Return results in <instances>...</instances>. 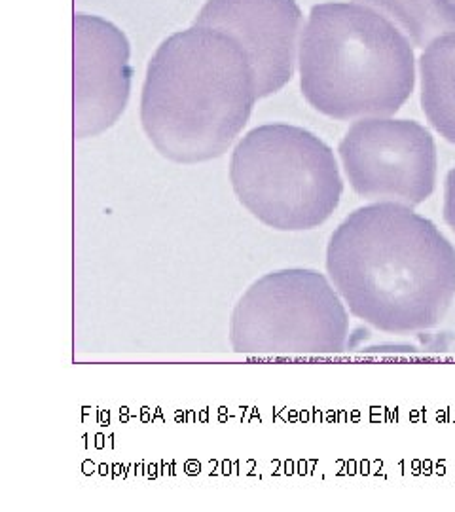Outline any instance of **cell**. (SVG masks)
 <instances>
[{
    "label": "cell",
    "mask_w": 455,
    "mask_h": 512,
    "mask_svg": "<svg viewBox=\"0 0 455 512\" xmlns=\"http://www.w3.org/2000/svg\"><path fill=\"white\" fill-rule=\"evenodd\" d=\"M327 272L351 315L387 334L440 325L455 300V247L402 203L349 213L327 245Z\"/></svg>",
    "instance_id": "6da1fadb"
},
{
    "label": "cell",
    "mask_w": 455,
    "mask_h": 512,
    "mask_svg": "<svg viewBox=\"0 0 455 512\" xmlns=\"http://www.w3.org/2000/svg\"><path fill=\"white\" fill-rule=\"evenodd\" d=\"M258 99L255 71L234 38L194 25L164 40L146 69L141 124L175 164L220 158Z\"/></svg>",
    "instance_id": "7a4b0ae2"
},
{
    "label": "cell",
    "mask_w": 455,
    "mask_h": 512,
    "mask_svg": "<svg viewBox=\"0 0 455 512\" xmlns=\"http://www.w3.org/2000/svg\"><path fill=\"white\" fill-rule=\"evenodd\" d=\"M298 61L306 101L342 122L393 116L416 86L408 38L380 12L355 2L311 8Z\"/></svg>",
    "instance_id": "3957f363"
},
{
    "label": "cell",
    "mask_w": 455,
    "mask_h": 512,
    "mask_svg": "<svg viewBox=\"0 0 455 512\" xmlns=\"http://www.w3.org/2000/svg\"><path fill=\"white\" fill-rule=\"evenodd\" d=\"M230 183L239 203L279 232L319 228L344 194L332 148L315 133L291 124L249 131L234 148Z\"/></svg>",
    "instance_id": "277c9868"
},
{
    "label": "cell",
    "mask_w": 455,
    "mask_h": 512,
    "mask_svg": "<svg viewBox=\"0 0 455 512\" xmlns=\"http://www.w3.org/2000/svg\"><path fill=\"white\" fill-rule=\"evenodd\" d=\"M347 338L346 302L325 275L308 268L260 277L230 319V344L241 355H334Z\"/></svg>",
    "instance_id": "5b68a950"
},
{
    "label": "cell",
    "mask_w": 455,
    "mask_h": 512,
    "mask_svg": "<svg viewBox=\"0 0 455 512\" xmlns=\"http://www.w3.org/2000/svg\"><path fill=\"white\" fill-rule=\"evenodd\" d=\"M338 152L347 181L364 200L418 207L435 192L437 145L431 131L414 120H357Z\"/></svg>",
    "instance_id": "8992f818"
},
{
    "label": "cell",
    "mask_w": 455,
    "mask_h": 512,
    "mask_svg": "<svg viewBox=\"0 0 455 512\" xmlns=\"http://www.w3.org/2000/svg\"><path fill=\"white\" fill-rule=\"evenodd\" d=\"M129 42L107 19L74 16V139L112 128L128 107L131 92Z\"/></svg>",
    "instance_id": "52a82bcc"
},
{
    "label": "cell",
    "mask_w": 455,
    "mask_h": 512,
    "mask_svg": "<svg viewBox=\"0 0 455 512\" xmlns=\"http://www.w3.org/2000/svg\"><path fill=\"white\" fill-rule=\"evenodd\" d=\"M194 25L234 38L255 71L258 99L294 76L302 12L296 0H207Z\"/></svg>",
    "instance_id": "ba28073f"
},
{
    "label": "cell",
    "mask_w": 455,
    "mask_h": 512,
    "mask_svg": "<svg viewBox=\"0 0 455 512\" xmlns=\"http://www.w3.org/2000/svg\"><path fill=\"white\" fill-rule=\"evenodd\" d=\"M421 109L429 124L455 145V33L435 38L419 59Z\"/></svg>",
    "instance_id": "9c48e42d"
},
{
    "label": "cell",
    "mask_w": 455,
    "mask_h": 512,
    "mask_svg": "<svg viewBox=\"0 0 455 512\" xmlns=\"http://www.w3.org/2000/svg\"><path fill=\"white\" fill-rule=\"evenodd\" d=\"M395 21L410 40L423 48L435 38L455 33V0H357Z\"/></svg>",
    "instance_id": "30bf717a"
},
{
    "label": "cell",
    "mask_w": 455,
    "mask_h": 512,
    "mask_svg": "<svg viewBox=\"0 0 455 512\" xmlns=\"http://www.w3.org/2000/svg\"><path fill=\"white\" fill-rule=\"evenodd\" d=\"M444 220L455 232V167L448 171L444 183Z\"/></svg>",
    "instance_id": "8fae6325"
}]
</instances>
